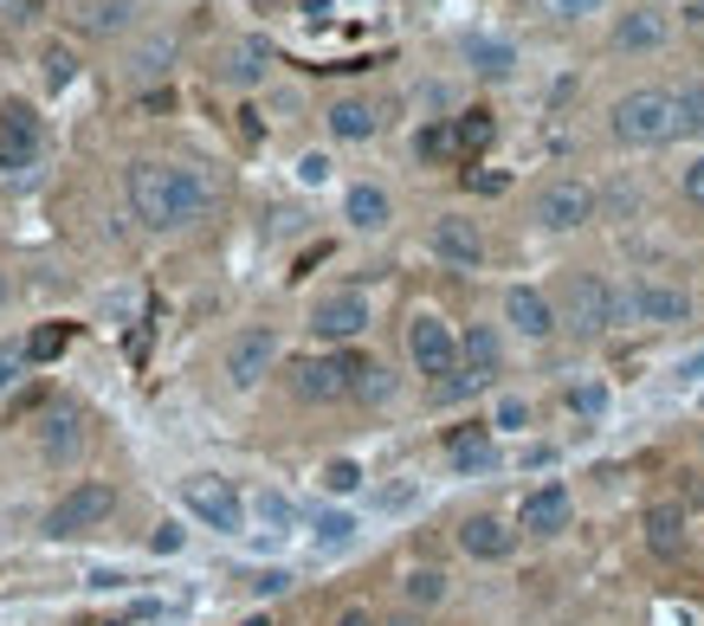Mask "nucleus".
Listing matches in <instances>:
<instances>
[{
    "mask_svg": "<svg viewBox=\"0 0 704 626\" xmlns=\"http://www.w3.org/2000/svg\"><path fill=\"white\" fill-rule=\"evenodd\" d=\"M433 259H446V265L472 272V265H485V233H479L472 220L446 213V220H433Z\"/></svg>",
    "mask_w": 704,
    "mask_h": 626,
    "instance_id": "nucleus-14",
    "label": "nucleus"
},
{
    "mask_svg": "<svg viewBox=\"0 0 704 626\" xmlns=\"http://www.w3.org/2000/svg\"><path fill=\"white\" fill-rule=\"evenodd\" d=\"M337 626H375V621H368V607H343V614H337Z\"/></svg>",
    "mask_w": 704,
    "mask_h": 626,
    "instance_id": "nucleus-49",
    "label": "nucleus"
},
{
    "mask_svg": "<svg viewBox=\"0 0 704 626\" xmlns=\"http://www.w3.org/2000/svg\"><path fill=\"white\" fill-rule=\"evenodd\" d=\"M466 59H472V71H485V78H511V66H517V52L504 39H485V33L466 39Z\"/></svg>",
    "mask_w": 704,
    "mask_h": 626,
    "instance_id": "nucleus-23",
    "label": "nucleus"
},
{
    "mask_svg": "<svg viewBox=\"0 0 704 626\" xmlns=\"http://www.w3.org/2000/svg\"><path fill=\"white\" fill-rule=\"evenodd\" d=\"M297 175H304V181H324V175H330V155H304Z\"/></svg>",
    "mask_w": 704,
    "mask_h": 626,
    "instance_id": "nucleus-46",
    "label": "nucleus"
},
{
    "mask_svg": "<svg viewBox=\"0 0 704 626\" xmlns=\"http://www.w3.org/2000/svg\"><path fill=\"white\" fill-rule=\"evenodd\" d=\"M414 155H421V162H453V155H459V130H453V117L426 123L421 137H414Z\"/></svg>",
    "mask_w": 704,
    "mask_h": 626,
    "instance_id": "nucleus-27",
    "label": "nucleus"
},
{
    "mask_svg": "<svg viewBox=\"0 0 704 626\" xmlns=\"http://www.w3.org/2000/svg\"><path fill=\"white\" fill-rule=\"evenodd\" d=\"M324 491H337V497L362 491V465H355V459H330V465H324Z\"/></svg>",
    "mask_w": 704,
    "mask_h": 626,
    "instance_id": "nucleus-36",
    "label": "nucleus"
},
{
    "mask_svg": "<svg viewBox=\"0 0 704 626\" xmlns=\"http://www.w3.org/2000/svg\"><path fill=\"white\" fill-rule=\"evenodd\" d=\"M350 536H355V517H350V510H324V517H317V550H343Z\"/></svg>",
    "mask_w": 704,
    "mask_h": 626,
    "instance_id": "nucleus-32",
    "label": "nucleus"
},
{
    "mask_svg": "<svg viewBox=\"0 0 704 626\" xmlns=\"http://www.w3.org/2000/svg\"><path fill=\"white\" fill-rule=\"evenodd\" d=\"M563 323L575 336H601L614 330V284L608 279H575L568 284V304H563Z\"/></svg>",
    "mask_w": 704,
    "mask_h": 626,
    "instance_id": "nucleus-9",
    "label": "nucleus"
},
{
    "mask_svg": "<svg viewBox=\"0 0 704 626\" xmlns=\"http://www.w3.org/2000/svg\"><path fill=\"white\" fill-rule=\"evenodd\" d=\"M466 188H479V194H504V175H466Z\"/></svg>",
    "mask_w": 704,
    "mask_h": 626,
    "instance_id": "nucleus-47",
    "label": "nucleus"
},
{
    "mask_svg": "<svg viewBox=\"0 0 704 626\" xmlns=\"http://www.w3.org/2000/svg\"><path fill=\"white\" fill-rule=\"evenodd\" d=\"M459 362L479 375V381H492L497 362H504V349H497V330H485V323H472L466 336H459Z\"/></svg>",
    "mask_w": 704,
    "mask_h": 626,
    "instance_id": "nucleus-22",
    "label": "nucleus"
},
{
    "mask_svg": "<svg viewBox=\"0 0 704 626\" xmlns=\"http://www.w3.org/2000/svg\"><path fill=\"white\" fill-rule=\"evenodd\" d=\"M149 550H155V556H175V550H181V523H155Z\"/></svg>",
    "mask_w": 704,
    "mask_h": 626,
    "instance_id": "nucleus-41",
    "label": "nucleus"
},
{
    "mask_svg": "<svg viewBox=\"0 0 704 626\" xmlns=\"http://www.w3.org/2000/svg\"><path fill=\"white\" fill-rule=\"evenodd\" d=\"M492 426H504V433L530 426V401H517V394H511V401H497V420H492Z\"/></svg>",
    "mask_w": 704,
    "mask_h": 626,
    "instance_id": "nucleus-39",
    "label": "nucleus"
},
{
    "mask_svg": "<svg viewBox=\"0 0 704 626\" xmlns=\"http://www.w3.org/2000/svg\"><path fill=\"white\" fill-rule=\"evenodd\" d=\"M78 452H84V433H78V420H71V414H52V420H46V459H52V465H71Z\"/></svg>",
    "mask_w": 704,
    "mask_h": 626,
    "instance_id": "nucleus-24",
    "label": "nucleus"
},
{
    "mask_svg": "<svg viewBox=\"0 0 704 626\" xmlns=\"http://www.w3.org/2000/svg\"><path fill=\"white\" fill-rule=\"evenodd\" d=\"M168 59H175V39H142L137 52H130V71H137V78H162Z\"/></svg>",
    "mask_w": 704,
    "mask_h": 626,
    "instance_id": "nucleus-30",
    "label": "nucleus"
},
{
    "mask_svg": "<svg viewBox=\"0 0 704 626\" xmlns=\"http://www.w3.org/2000/svg\"><path fill=\"white\" fill-rule=\"evenodd\" d=\"M640 536H646V550L653 556H685V504L679 497H659V504H646L640 510Z\"/></svg>",
    "mask_w": 704,
    "mask_h": 626,
    "instance_id": "nucleus-15",
    "label": "nucleus"
},
{
    "mask_svg": "<svg viewBox=\"0 0 704 626\" xmlns=\"http://www.w3.org/2000/svg\"><path fill=\"white\" fill-rule=\"evenodd\" d=\"M266 66H272V46H266V39H246V46H233L226 78H233V84H259V78H266Z\"/></svg>",
    "mask_w": 704,
    "mask_h": 626,
    "instance_id": "nucleus-25",
    "label": "nucleus"
},
{
    "mask_svg": "<svg viewBox=\"0 0 704 626\" xmlns=\"http://www.w3.org/2000/svg\"><path fill=\"white\" fill-rule=\"evenodd\" d=\"M66 349H71V323H39V330L26 336V355H33V362H59Z\"/></svg>",
    "mask_w": 704,
    "mask_h": 626,
    "instance_id": "nucleus-29",
    "label": "nucleus"
},
{
    "mask_svg": "<svg viewBox=\"0 0 704 626\" xmlns=\"http://www.w3.org/2000/svg\"><path fill=\"white\" fill-rule=\"evenodd\" d=\"M692 504H704V479H699V485H692Z\"/></svg>",
    "mask_w": 704,
    "mask_h": 626,
    "instance_id": "nucleus-52",
    "label": "nucleus"
},
{
    "mask_svg": "<svg viewBox=\"0 0 704 626\" xmlns=\"http://www.w3.org/2000/svg\"><path fill=\"white\" fill-rule=\"evenodd\" d=\"M26 362H33V355H26V343H7V349H0V388H13V381L26 375Z\"/></svg>",
    "mask_w": 704,
    "mask_h": 626,
    "instance_id": "nucleus-37",
    "label": "nucleus"
},
{
    "mask_svg": "<svg viewBox=\"0 0 704 626\" xmlns=\"http://www.w3.org/2000/svg\"><path fill=\"white\" fill-rule=\"evenodd\" d=\"M601 0H543V13H556V20H582V13H595Z\"/></svg>",
    "mask_w": 704,
    "mask_h": 626,
    "instance_id": "nucleus-43",
    "label": "nucleus"
},
{
    "mask_svg": "<svg viewBox=\"0 0 704 626\" xmlns=\"http://www.w3.org/2000/svg\"><path fill=\"white\" fill-rule=\"evenodd\" d=\"M568 517H575V497H568V485H537L524 504H517V530H530V536H563Z\"/></svg>",
    "mask_w": 704,
    "mask_h": 626,
    "instance_id": "nucleus-13",
    "label": "nucleus"
},
{
    "mask_svg": "<svg viewBox=\"0 0 704 626\" xmlns=\"http://www.w3.org/2000/svg\"><path fill=\"white\" fill-rule=\"evenodd\" d=\"M355 375H362L355 355H304L291 368V388L304 401H343V394H355Z\"/></svg>",
    "mask_w": 704,
    "mask_h": 626,
    "instance_id": "nucleus-6",
    "label": "nucleus"
},
{
    "mask_svg": "<svg viewBox=\"0 0 704 626\" xmlns=\"http://www.w3.org/2000/svg\"><path fill=\"white\" fill-rule=\"evenodd\" d=\"M39 66H46V84H52V91H66L71 78H78V59H71L66 46H46V52H39Z\"/></svg>",
    "mask_w": 704,
    "mask_h": 626,
    "instance_id": "nucleus-35",
    "label": "nucleus"
},
{
    "mask_svg": "<svg viewBox=\"0 0 704 626\" xmlns=\"http://www.w3.org/2000/svg\"><path fill=\"white\" fill-rule=\"evenodd\" d=\"M453 130H459V155H479V149H492V137H497L492 110H466V117H453Z\"/></svg>",
    "mask_w": 704,
    "mask_h": 626,
    "instance_id": "nucleus-28",
    "label": "nucleus"
},
{
    "mask_svg": "<svg viewBox=\"0 0 704 626\" xmlns=\"http://www.w3.org/2000/svg\"><path fill=\"white\" fill-rule=\"evenodd\" d=\"M568 408H575V414H601V408H608V388H595V381H588V388H568Z\"/></svg>",
    "mask_w": 704,
    "mask_h": 626,
    "instance_id": "nucleus-38",
    "label": "nucleus"
},
{
    "mask_svg": "<svg viewBox=\"0 0 704 626\" xmlns=\"http://www.w3.org/2000/svg\"><path fill=\"white\" fill-rule=\"evenodd\" d=\"M614 323H692V297L679 284L646 279L634 291H614Z\"/></svg>",
    "mask_w": 704,
    "mask_h": 626,
    "instance_id": "nucleus-5",
    "label": "nucleus"
},
{
    "mask_svg": "<svg viewBox=\"0 0 704 626\" xmlns=\"http://www.w3.org/2000/svg\"><path fill=\"white\" fill-rule=\"evenodd\" d=\"M130 7H137V0H91L84 26H91V33H124V26H130Z\"/></svg>",
    "mask_w": 704,
    "mask_h": 626,
    "instance_id": "nucleus-31",
    "label": "nucleus"
},
{
    "mask_svg": "<svg viewBox=\"0 0 704 626\" xmlns=\"http://www.w3.org/2000/svg\"><path fill=\"white\" fill-rule=\"evenodd\" d=\"M181 497H188V510H195L208 530H220V536H239V530H246V497L226 485V479H188Z\"/></svg>",
    "mask_w": 704,
    "mask_h": 626,
    "instance_id": "nucleus-7",
    "label": "nucleus"
},
{
    "mask_svg": "<svg viewBox=\"0 0 704 626\" xmlns=\"http://www.w3.org/2000/svg\"><path fill=\"white\" fill-rule=\"evenodd\" d=\"M446 459H453L459 472H492L497 465L492 433H485V426H459V433H446Z\"/></svg>",
    "mask_w": 704,
    "mask_h": 626,
    "instance_id": "nucleus-20",
    "label": "nucleus"
},
{
    "mask_svg": "<svg viewBox=\"0 0 704 626\" xmlns=\"http://www.w3.org/2000/svg\"><path fill=\"white\" fill-rule=\"evenodd\" d=\"M259 517H266L272 530H284V523H291V504H284L279 491H266V497H259Z\"/></svg>",
    "mask_w": 704,
    "mask_h": 626,
    "instance_id": "nucleus-40",
    "label": "nucleus"
},
{
    "mask_svg": "<svg viewBox=\"0 0 704 626\" xmlns=\"http://www.w3.org/2000/svg\"><path fill=\"white\" fill-rule=\"evenodd\" d=\"M401 594H408V607H414V614H426V607H439V601H446V575H439V568H408Z\"/></svg>",
    "mask_w": 704,
    "mask_h": 626,
    "instance_id": "nucleus-26",
    "label": "nucleus"
},
{
    "mask_svg": "<svg viewBox=\"0 0 704 626\" xmlns=\"http://www.w3.org/2000/svg\"><path fill=\"white\" fill-rule=\"evenodd\" d=\"M679 188H685V201H692V208H704V155L685 168V181H679Z\"/></svg>",
    "mask_w": 704,
    "mask_h": 626,
    "instance_id": "nucleus-45",
    "label": "nucleus"
},
{
    "mask_svg": "<svg viewBox=\"0 0 704 626\" xmlns=\"http://www.w3.org/2000/svg\"><path fill=\"white\" fill-rule=\"evenodd\" d=\"M388 394H395V375L375 368V362H362V375H355V401H388Z\"/></svg>",
    "mask_w": 704,
    "mask_h": 626,
    "instance_id": "nucleus-34",
    "label": "nucleus"
},
{
    "mask_svg": "<svg viewBox=\"0 0 704 626\" xmlns=\"http://www.w3.org/2000/svg\"><path fill=\"white\" fill-rule=\"evenodd\" d=\"M375 626H426V614H414V607H401V614H388V621H375Z\"/></svg>",
    "mask_w": 704,
    "mask_h": 626,
    "instance_id": "nucleus-48",
    "label": "nucleus"
},
{
    "mask_svg": "<svg viewBox=\"0 0 704 626\" xmlns=\"http://www.w3.org/2000/svg\"><path fill=\"white\" fill-rule=\"evenodd\" d=\"M284 588H291L284 568H259V575H253V594H284Z\"/></svg>",
    "mask_w": 704,
    "mask_h": 626,
    "instance_id": "nucleus-44",
    "label": "nucleus"
},
{
    "mask_svg": "<svg viewBox=\"0 0 704 626\" xmlns=\"http://www.w3.org/2000/svg\"><path fill=\"white\" fill-rule=\"evenodd\" d=\"M375 130H382V110H375L368 97H343V104H330V137L368 142Z\"/></svg>",
    "mask_w": 704,
    "mask_h": 626,
    "instance_id": "nucleus-21",
    "label": "nucleus"
},
{
    "mask_svg": "<svg viewBox=\"0 0 704 626\" xmlns=\"http://www.w3.org/2000/svg\"><path fill=\"white\" fill-rule=\"evenodd\" d=\"M672 97H679V130H704V78L679 84Z\"/></svg>",
    "mask_w": 704,
    "mask_h": 626,
    "instance_id": "nucleus-33",
    "label": "nucleus"
},
{
    "mask_svg": "<svg viewBox=\"0 0 704 626\" xmlns=\"http://www.w3.org/2000/svg\"><path fill=\"white\" fill-rule=\"evenodd\" d=\"M272 362H279V336H272V330H239V336L226 343V375H233V388H259V381L272 375Z\"/></svg>",
    "mask_w": 704,
    "mask_h": 626,
    "instance_id": "nucleus-12",
    "label": "nucleus"
},
{
    "mask_svg": "<svg viewBox=\"0 0 704 626\" xmlns=\"http://www.w3.org/2000/svg\"><path fill=\"white\" fill-rule=\"evenodd\" d=\"M104 626H124V621H104Z\"/></svg>",
    "mask_w": 704,
    "mask_h": 626,
    "instance_id": "nucleus-54",
    "label": "nucleus"
},
{
    "mask_svg": "<svg viewBox=\"0 0 704 626\" xmlns=\"http://www.w3.org/2000/svg\"><path fill=\"white\" fill-rule=\"evenodd\" d=\"M310 330H317L324 343H350V336H362V330H368V297H362V291H330V297H317Z\"/></svg>",
    "mask_w": 704,
    "mask_h": 626,
    "instance_id": "nucleus-11",
    "label": "nucleus"
},
{
    "mask_svg": "<svg viewBox=\"0 0 704 626\" xmlns=\"http://www.w3.org/2000/svg\"><path fill=\"white\" fill-rule=\"evenodd\" d=\"M408 355H414V368H421L426 381H453L466 362H459V336H453V323L446 317H433L421 310L414 323H408Z\"/></svg>",
    "mask_w": 704,
    "mask_h": 626,
    "instance_id": "nucleus-4",
    "label": "nucleus"
},
{
    "mask_svg": "<svg viewBox=\"0 0 704 626\" xmlns=\"http://www.w3.org/2000/svg\"><path fill=\"white\" fill-rule=\"evenodd\" d=\"M0 304H7V272H0Z\"/></svg>",
    "mask_w": 704,
    "mask_h": 626,
    "instance_id": "nucleus-53",
    "label": "nucleus"
},
{
    "mask_svg": "<svg viewBox=\"0 0 704 626\" xmlns=\"http://www.w3.org/2000/svg\"><path fill=\"white\" fill-rule=\"evenodd\" d=\"M685 20H692V26L704 33V0H692V7H685Z\"/></svg>",
    "mask_w": 704,
    "mask_h": 626,
    "instance_id": "nucleus-50",
    "label": "nucleus"
},
{
    "mask_svg": "<svg viewBox=\"0 0 704 626\" xmlns=\"http://www.w3.org/2000/svg\"><path fill=\"white\" fill-rule=\"evenodd\" d=\"M46 149V123L33 104H7L0 110V168H33Z\"/></svg>",
    "mask_w": 704,
    "mask_h": 626,
    "instance_id": "nucleus-8",
    "label": "nucleus"
},
{
    "mask_svg": "<svg viewBox=\"0 0 704 626\" xmlns=\"http://www.w3.org/2000/svg\"><path fill=\"white\" fill-rule=\"evenodd\" d=\"M388 194H382V188H375V181H355L350 194H343V220H350L355 233H382V226H388Z\"/></svg>",
    "mask_w": 704,
    "mask_h": 626,
    "instance_id": "nucleus-19",
    "label": "nucleus"
},
{
    "mask_svg": "<svg viewBox=\"0 0 704 626\" xmlns=\"http://www.w3.org/2000/svg\"><path fill=\"white\" fill-rule=\"evenodd\" d=\"M504 323L517 330V336H530V343H543L563 317H556V304L543 297V291H530V284H517L511 297H504Z\"/></svg>",
    "mask_w": 704,
    "mask_h": 626,
    "instance_id": "nucleus-16",
    "label": "nucleus"
},
{
    "mask_svg": "<svg viewBox=\"0 0 704 626\" xmlns=\"http://www.w3.org/2000/svg\"><path fill=\"white\" fill-rule=\"evenodd\" d=\"M699 446H704V433H699Z\"/></svg>",
    "mask_w": 704,
    "mask_h": 626,
    "instance_id": "nucleus-55",
    "label": "nucleus"
},
{
    "mask_svg": "<svg viewBox=\"0 0 704 626\" xmlns=\"http://www.w3.org/2000/svg\"><path fill=\"white\" fill-rule=\"evenodd\" d=\"M39 13V0H0V26H26Z\"/></svg>",
    "mask_w": 704,
    "mask_h": 626,
    "instance_id": "nucleus-42",
    "label": "nucleus"
},
{
    "mask_svg": "<svg viewBox=\"0 0 704 626\" xmlns=\"http://www.w3.org/2000/svg\"><path fill=\"white\" fill-rule=\"evenodd\" d=\"M685 137L679 130V97L672 91H627L614 104V142L627 149H659V142Z\"/></svg>",
    "mask_w": 704,
    "mask_h": 626,
    "instance_id": "nucleus-2",
    "label": "nucleus"
},
{
    "mask_svg": "<svg viewBox=\"0 0 704 626\" xmlns=\"http://www.w3.org/2000/svg\"><path fill=\"white\" fill-rule=\"evenodd\" d=\"M685 375H704V355H692V362H685Z\"/></svg>",
    "mask_w": 704,
    "mask_h": 626,
    "instance_id": "nucleus-51",
    "label": "nucleus"
},
{
    "mask_svg": "<svg viewBox=\"0 0 704 626\" xmlns=\"http://www.w3.org/2000/svg\"><path fill=\"white\" fill-rule=\"evenodd\" d=\"M110 510H117V491L104 485V479H84V485H71L46 510V536H91V530L110 523Z\"/></svg>",
    "mask_w": 704,
    "mask_h": 626,
    "instance_id": "nucleus-3",
    "label": "nucleus"
},
{
    "mask_svg": "<svg viewBox=\"0 0 704 626\" xmlns=\"http://www.w3.org/2000/svg\"><path fill=\"white\" fill-rule=\"evenodd\" d=\"M459 550L472 562H504L517 550V530L497 523V517H466V523H459Z\"/></svg>",
    "mask_w": 704,
    "mask_h": 626,
    "instance_id": "nucleus-17",
    "label": "nucleus"
},
{
    "mask_svg": "<svg viewBox=\"0 0 704 626\" xmlns=\"http://www.w3.org/2000/svg\"><path fill=\"white\" fill-rule=\"evenodd\" d=\"M666 39H672V26H666V13H653V7H634V13L614 20V52H659Z\"/></svg>",
    "mask_w": 704,
    "mask_h": 626,
    "instance_id": "nucleus-18",
    "label": "nucleus"
},
{
    "mask_svg": "<svg viewBox=\"0 0 704 626\" xmlns=\"http://www.w3.org/2000/svg\"><path fill=\"white\" fill-rule=\"evenodd\" d=\"M130 208H137L142 226L175 233L213 208V181L201 168H181V162H137L130 168Z\"/></svg>",
    "mask_w": 704,
    "mask_h": 626,
    "instance_id": "nucleus-1",
    "label": "nucleus"
},
{
    "mask_svg": "<svg viewBox=\"0 0 704 626\" xmlns=\"http://www.w3.org/2000/svg\"><path fill=\"white\" fill-rule=\"evenodd\" d=\"M588 220H595V188L588 181H550L537 194V226H550V233H575Z\"/></svg>",
    "mask_w": 704,
    "mask_h": 626,
    "instance_id": "nucleus-10",
    "label": "nucleus"
}]
</instances>
